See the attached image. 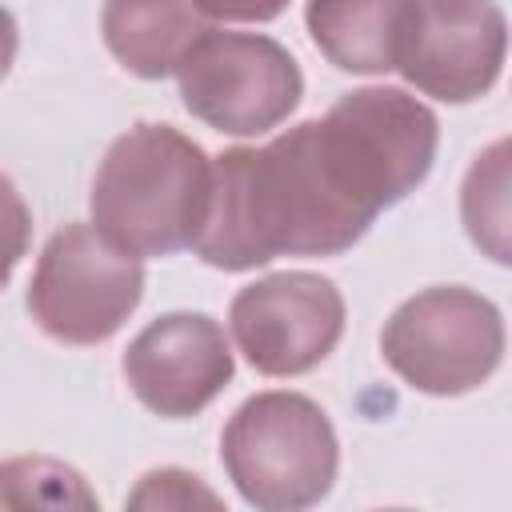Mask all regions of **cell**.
<instances>
[{"label":"cell","instance_id":"obj_1","mask_svg":"<svg viewBox=\"0 0 512 512\" xmlns=\"http://www.w3.org/2000/svg\"><path fill=\"white\" fill-rule=\"evenodd\" d=\"M436 144V112L404 88L344 92L320 120L212 160L192 252L220 272H252L276 256H340L424 184Z\"/></svg>","mask_w":512,"mask_h":512},{"label":"cell","instance_id":"obj_2","mask_svg":"<svg viewBox=\"0 0 512 512\" xmlns=\"http://www.w3.org/2000/svg\"><path fill=\"white\" fill-rule=\"evenodd\" d=\"M212 160L172 124H136L116 136L92 180V228L128 256L192 248L208 208Z\"/></svg>","mask_w":512,"mask_h":512},{"label":"cell","instance_id":"obj_3","mask_svg":"<svg viewBox=\"0 0 512 512\" xmlns=\"http://www.w3.org/2000/svg\"><path fill=\"white\" fill-rule=\"evenodd\" d=\"M220 464L252 508L296 512L332 492L340 444L328 412L304 392H256L224 424Z\"/></svg>","mask_w":512,"mask_h":512},{"label":"cell","instance_id":"obj_4","mask_svg":"<svg viewBox=\"0 0 512 512\" xmlns=\"http://www.w3.org/2000/svg\"><path fill=\"white\" fill-rule=\"evenodd\" d=\"M384 364L424 396H464L504 360L500 308L460 284L408 296L380 332Z\"/></svg>","mask_w":512,"mask_h":512},{"label":"cell","instance_id":"obj_5","mask_svg":"<svg viewBox=\"0 0 512 512\" xmlns=\"http://www.w3.org/2000/svg\"><path fill=\"white\" fill-rule=\"evenodd\" d=\"M172 76L180 80L184 108L224 136L272 132L304 96L296 56L260 32L204 28Z\"/></svg>","mask_w":512,"mask_h":512},{"label":"cell","instance_id":"obj_6","mask_svg":"<svg viewBox=\"0 0 512 512\" xmlns=\"http://www.w3.org/2000/svg\"><path fill=\"white\" fill-rule=\"evenodd\" d=\"M144 300L140 256L108 244L92 224H64L28 280L32 320L60 344H104Z\"/></svg>","mask_w":512,"mask_h":512},{"label":"cell","instance_id":"obj_7","mask_svg":"<svg viewBox=\"0 0 512 512\" xmlns=\"http://www.w3.org/2000/svg\"><path fill=\"white\" fill-rule=\"evenodd\" d=\"M228 328L256 372L304 376L340 344L344 296L320 272H272L232 296Z\"/></svg>","mask_w":512,"mask_h":512},{"label":"cell","instance_id":"obj_8","mask_svg":"<svg viewBox=\"0 0 512 512\" xmlns=\"http://www.w3.org/2000/svg\"><path fill=\"white\" fill-rule=\"evenodd\" d=\"M508 52V20L496 0H412L396 72L444 104L492 92Z\"/></svg>","mask_w":512,"mask_h":512},{"label":"cell","instance_id":"obj_9","mask_svg":"<svg viewBox=\"0 0 512 512\" xmlns=\"http://www.w3.org/2000/svg\"><path fill=\"white\" fill-rule=\"evenodd\" d=\"M132 396L164 416L184 420L204 412L236 372L224 328L204 312L156 316L120 360Z\"/></svg>","mask_w":512,"mask_h":512},{"label":"cell","instance_id":"obj_10","mask_svg":"<svg viewBox=\"0 0 512 512\" xmlns=\"http://www.w3.org/2000/svg\"><path fill=\"white\" fill-rule=\"evenodd\" d=\"M408 12L412 0H308L304 24L332 68L384 76L400 60Z\"/></svg>","mask_w":512,"mask_h":512},{"label":"cell","instance_id":"obj_11","mask_svg":"<svg viewBox=\"0 0 512 512\" xmlns=\"http://www.w3.org/2000/svg\"><path fill=\"white\" fill-rule=\"evenodd\" d=\"M204 28L208 24L192 0H104L100 12L108 52L140 80L172 76Z\"/></svg>","mask_w":512,"mask_h":512},{"label":"cell","instance_id":"obj_12","mask_svg":"<svg viewBox=\"0 0 512 512\" xmlns=\"http://www.w3.org/2000/svg\"><path fill=\"white\" fill-rule=\"evenodd\" d=\"M464 228L476 248H484L496 264H508V140H496L476 156L460 192Z\"/></svg>","mask_w":512,"mask_h":512},{"label":"cell","instance_id":"obj_13","mask_svg":"<svg viewBox=\"0 0 512 512\" xmlns=\"http://www.w3.org/2000/svg\"><path fill=\"white\" fill-rule=\"evenodd\" d=\"M84 476L52 456H16L0 464V508H96Z\"/></svg>","mask_w":512,"mask_h":512},{"label":"cell","instance_id":"obj_14","mask_svg":"<svg viewBox=\"0 0 512 512\" xmlns=\"http://www.w3.org/2000/svg\"><path fill=\"white\" fill-rule=\"evenodd\" d=\"M196 504L220 508V496L184 468H156L140 476L136 492L128 496V508H196Z\"/></svg>","mask_w":512,"mask_h":512},{"label":"cell","instance_id":"obj_15","mask_svg":"<svg viewBox=\"0 0 512 512\" xmlns=\"http://www.w3.org/2000/svg\"><path fill=\"white\" fill-rule=\"evenodd\" d=\"M28 240H32V212L16 192V184L0 172V292L8 288L16 264L24 260Z\"/></svg>","mask_w":512,"mask_h":512},{"label":"cell","instance_id":"obj_16","mask_svg":"<svg viewBox=\"0 0 512 512\" xmlns=\"http://www.w3.org/2000/svg\"><path fill=\"white\" fill-rule=\"evenodd\" d=\"M192 4L208 20H236V24H268L288 8V0H192Z\"/></svg>","mask_w":512,"mask_h":512},{"label":"cell","instance_id":"obj_17","mask_svg":"<svg viewBox=\"0 0 512 512\" xmlns=\"http://www.w3.org/2000/svg\"><path fill=\"white\" fill-rule=\"evenodd\" d=\"M16 44H20V32H16V20L8 8H0V80L8 76L12 60H16Z\"/></svg>","mask_w":512,"mask_h":512}]
</instances>
